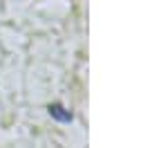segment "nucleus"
Masks as SVG:
<instances>
[{
    "mask_svg": "<svg viewBox=\"0 0 143 148\" xmlns=\"http://www.w3.org/2000/svg\"><path fill=\"white\" fill-rule=\"evenodd\" d=\"M63 110H65L63 106H52V108H49L52 117H56V119H61V121H69L72 114H69V112H63Z\"/></svg>",
    "mask_w": 143,
    "mask_h": 148,
    "instance_id": "nucleus-1",
    "label": "nucleus"
}]
</instances>
